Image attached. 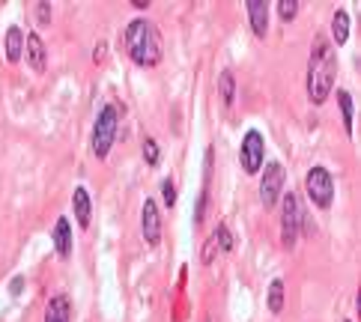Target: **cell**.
Wrapping results in <instances>:
<instances>
[{"instance_id":"d4e9b609","label":"cell","mask_w":361,"mask_h":322,"mask_svg":"<svg viewBox=\"0 0 361 322\" xmlns=\"http://www.w3.org/2000/svg\"><path fill=\"white\" fill-rule=\"evenodd\" d=\"M21 287H24V278H16V280H12V295H18Z\"/></svg>"},{"instance_id":"7a4b0ae2","label":"cell","mask_w":361,"mask_h":322,"mask_svg":"<svg viewBox=\"0 0 361 322\" xmlns=\"http://www.w3.org/2000/svg\"><path fill=\"white\" fill-rule=\"evenodd\" d=\"M123 42H126L128 57H132L137 66H156L161 60V36L156 30V24L147 21V18L128 21Z\"/></svg>"},{"instance_id":"e0dca14e","label":"cell","mask_w":361,"mask_h":322,"mask_svg":"<svg viewBox=\"0 0 361 322\" xmlns=\"http://www.w3.org/2000/svg\"><path fill=\"white\" fill-rule=\"evenodd\" d=\"M338 105H341V113H343V128L346 135L353 137V96L346 89H338Z\"/></svg>"},{"instance_id":"52a82bcc","label":"cell","mask_w":361,"mask_h":322,"mask_svg":"<svg viewBox=\"0 0 361 322\" xmlns=\"http://www.w3.org/2000/svg\"><path fill=\"white\" fill-rule=\"evenodd\" d=\"M283 167L278 164V161H269L266 164V171H263V176H260V200H263V206L266 209H272V206L281 200V191H283Z\"/></svg>"},{"instance_id":"484cf974","label":"cell","mask_w":361,"mask_h":322,"mask_svg":"<svg viewBox=\"0 0 361 322\" xmlns=\"http://www.w3.org/2000/svg\"><path fill=\"white\" fill-rule=\"evenodd\" d=\"M132 6H135V9H147L149 0H132Z\"/></svg>"},{"instance_id":"ac0fdd59","label":"cell","mask_w":361,"mask_h":322,"mask_svg":"<svg viewBox=\"0 0 361 322\" xmlns=\"http://www.w3.org/2000/svg\"><path fill=\"white\" fill-rule=\"evenodd\" d=\"M269 311H272V314L283 311V280L269 283Z\"/></svg>"},{"instance_id":"2e32d148","label":"cell","mask_w":361,"mask_h":322,"mask_svg":"<svg viewBox=\"0 0 361 322\" xmlns=\"http://www.w3.org/2000/svg\"><path fill=\"white\" fill-rule=\"evenodd\" d=\"M331 39L334 45H346V39H350V16L343 9H338L331 18Z\"/></svg>"},{"instance_id":"6da1fadb","label":"cell","mask_w":361,"mask_h":322,"mask_svg":"<svg viewBox=\"0 0 361 322\" xmlns=\"http://www.w3.org/2000/svg\"><path fill=\"white\" fill-rule=\"evenodd\" d=\"M334 75H338V57L334 48L326 39H317L311 60H307V99L314 105H322L334 87Z\"/></svg>"},{"instance_id":"4fadbf2b","label":"cell","mask_w":361,"mask_h":322,"mask_svg":"<svg viewBox=\"0 0 361 322\" xmlns=\"http://www.w3.org/2000/svg\"><path fill=\"white\" fill-rule=\"evenodd\" d=\"M72 206H75V221H78V224L87 230V227H90V215H93V200H90L87 188H75Z\"/></svg>"},{"instance_id":"3957f363","label":"cell","mask_w":361,"mask_h":322,"mask_svg":"<svg viewBox=\"0 0 361 322\" xmlns=\"http://www.w3.org/2000/svg\"><path fill=\"white\" fill-rule=\"evenodd\" d=\"M117 128H120V111L114 105H105L99 111L96 125H93V156L96 159H108L114 140H117Z\"/></svg>"},{"instance_id":"8fae6325","label":"cell","mask_w":361,"mask_h":322,"mask_svg":"<svg viewBox=\"0 0 361 322\" xmlns=\"http://www.w3.org/2000/svg\"><path fill=\"white\" fill-rule=\"evenodd\" d=\"M54 248H57L60 260H69L72 256V224H69V218H57V224H54Z\"/></svg>"},{"instance_id":"ffe728a7","label":"cell","mask_w":361,"mask_h":322,"mask_svg":"<svg viewBox=\"0 0 361 322\" xmlns=\"http://www.w3.org/2000/svg\"><path fill=\"white\" fill-rule=\"evenodd\" d=\"M215 242H218V248L221 251H233V236H230V230L224 224L215 230Z\"/></svg>"},{"instance_id":"277c9868","label":"cell","mask_w":361,"mask_h":322,"mask_svg":"<svg viewBox=\"0 0 361 322\" xmlns=\"http://www.w3.org/2000/svg\"><path fill=\"white\" fill-rule=\"evenodd\" d=\"M302 221H305V209H302V200L299 194H283V203H281V242L283 248H295L299 242V233H302Z\"/></svg>"},{"instance_id":"7c38bea8","label":"cell","mask_w":361,"mask_h":322,"mask_svg":"<svg viewBox=\"0 0 361 322\" xmlns=\"http://www.w3.org/2000/svg\"><path fill=\"white\" fill-rule=\"evenodd\" d=\"M45 322H72V302L69 295H54L45 307Z\"/></svg>"},{"instance_id":"ba28073f","label":"cell","mask_w":361,"mask_h":322,"mask_svg":"<svg viewBox=\"0 0 361 322\" xmlns=\"http://www.w3.org/2000/svg\"><path fill=\"white\" fill-rule=\"evenodd\" d=\"M140 233H144L147 244L161 242V215H159L156 200H144V209H140Z\"/></svg>"},{"instance_id":"4316f807","label":"cell","mask_w":361,"mask_h":322,"mask_svg":"<svg viewBox=\"0 0 361 322\" xmlns=\"http://www.w3.org/2000/svg\"><path fill=\"white\" fill-rule=\"evenodd\" d=\"M343 322H353V319H343Z\"/></svg>"},{"instance_id":"603a6c76","label":"cell","mask_w":361,"mask_h":322,"mask_svg":"<svg viewBox=\"0 0 361 322\" xmlns=\"http://www.w3.org/2000/svg\"><path fill=\"white\" fill-rule=\"evenodd\" d=\"M215 251H218V242H215V236H209V239H206V244H203V263H212Z\"/></svg>"},{"instance_id":"30bf717a","label":"cell","mask_w":361,"mask_h":322,"mask_svg":"<svg viewBox=\"0 0 361 322\" xmlns=\"http://www.w3.org/2000/svg\"><path fill=\"white\" fill-rule=\"evenodd\" d=\"M245 6H248V18H251L254 36L266 39V33H269V4L266 0H245Z\"/></svg>"},{"instance_id":"5b68a950","label":"cell","mask_w":361,"mask_h":322,"mask_svg":"<svg viewBox=\"0 0 361 322\" xmlns=\"http://www.w3.org/2000/svg\"><path fill=\"white\" fill-rule=\"evenodd\" d=\"M305 188L317 209H329L334 203V176L329 173V167H322V164L311 167L305 176Z\"/></svg>"},{"instance_id":"9a60e30c","label":"cell","mask_w":361,"mask_h":322,"mask_svg":"<svg viewBox=\"0 0 361 322\" xmlns=\"http://www.w3.org/2000/svg\"><path fill=\"white\" fill-rule=\"evenodd\" d=\"M21 54H24V33H21V27H9L6 30V60L18 63Z\"/></svg>"},{"instance_id":"cb8c5ba5","label":"cell","mask_w":361,"mask_h":322,"mask_svg":"<svg viewBox=\"0 0 361 322\" xmlns=\"http://www.w3.org/2000/svg\"><path fill=\"white\" fill-rule=\"evenodd\" d=\"M36 18H39V24H48L51 21V4H36Z\"/></svg>"},{"instance_id":"7402d4cb","label":"cell","mask_w":361,"mask_h":322,"mask_svg":"<svg viewBox=\"0 0 361 322\" xmlns=\"http://www.w3.org/2000/svg\"><path fill=\"white\" fill-rule=\"evenodd\" d=\"M144 159L147 164H159V144L152 137H144Z\"/></svg>"},{"instance_id":"9c48e42d","label":"cell","mask_w":361,"mask_h":322,"mask_svg":"<svg viewBox=\"0 0 361 322\" xmlns=\"http://www.w3.org/2000/svg\"><path fill=\"white\" fill-rule=\"evenodd\" d=\"M24 54H27V63H30L33 72H45L48 51H45V42L39 39V33H27V39H24Z\"/></svg>"},{"instance_id":"5bb4252c","label":"cell","mask_w":361,"mask_h":322,"mask_svg":"<svg viewBox=\"0 0 361 322\" xmlns=\"http://www.w3.org/2000/svg\"><path fill=\"white\" fill-rule=\"evenodd\" d=\"M218 93H221L224 108H233V101H236V78H233V72L230 69H224L221 75H218Z\"/></svg>"},{"instance_id":"44dd1931","label":"cell","mask_w":361,"mask_h":322,"mask_svg":"<svg viewBox=\"0 0 361 322\" xmlns=\"http://www.w3.org/2000/svg\"><path fill=\"white\" fill-rule=\"evenodd\" d=\"M161 197H164L167 209H171V206H176V185H173V179H164V182H161Z\"/></svg>"},{"instance_id":"8992f818","label":"cell","mask_w":361,"mask_h":322,"mask_svg":"<svg viewBox=\"0 0 361 322\" xmlns=\"http://www.w3.org/2000/svg\"><path fill=\"white\" fill-rule=\"evenodd\" d=\"M263 159H266V140L263 135L251 128V132H245L242 137V147H239V161H242V171L245 173H260L263 171Z\"/></svg>"},{"instance_id":"d6986e66","label":"cell","mask_w":361,"mask_h":322,"mask_svg":"<svg viewBox=\"0 0 361 322\" xmlns=\"http://www.w3.org/2000/svg\"><path fill=\"white\" fill-rule=\"evenodd\" d=\"M299 0H278V16L281 21H293L295 16H299Z\"/></svg>"}]
</instances>
